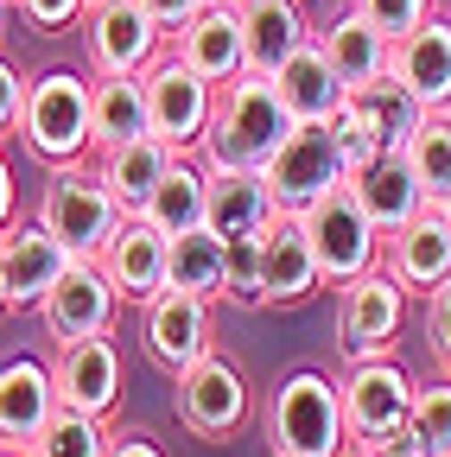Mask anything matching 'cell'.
Listing matches in <instances>:
<instances>
[{
  "instance_id": "obj_28",
  "label": "cell",
  "mask_w": 451,
  "mask_h": 457,
  "mask_svg": "<svg viewBox=\"0 0 451 457\" xmlns=\"http://www.w3.org/2000/svg\"><path fill=\"white\" fill-rule=\"evenodd\" d=\"M89 114H96V153H115V146L153 134L140 77H89Z\"/></svg>"
},
{
  "instance_id": "obj_14",
  "label": "cell",
  "mask_w": 451,
  "mask_h": 457,
  "mask_svg": "<svg viewBox=\"0 0 451 457\" xmlns=\"http://www.w3.org/2000/svg\"><path fill=\"white\" fill-rule=\"evenodd\" d=\"M146 356L165 369V375H185L197 356H210L216 343H210V299L197 293H179V286H165V293H153L146 305Z\"/></svg>"
},
{
  "instance_id": "obj_21",
  "label": "cell",
  "mask_w": 451,
  "mask_h": 457,
  "mask_svg": "<svg viewBox=\"0 0 451 457\" xmlns=\"http://www.w3.org/2000/svg\"><path fill=\"white\" fill-rule=\"evenodd\" d=\"M350 191H356V204L369 210V222L381 228V242L426 210V191H420L413 165H407V146H381L369 165H356V171H350Z\"/></svg>"
},
{
  "instance_id": "obj_42",
  "label": "cell",
  "mask_w": 451,
  "mask_h": 457,
  "mask_svg": "<svg viewBox=\"0 0 451 457\" xmlns=\"http://www.w3.org/2000/svg\"><path fill=\"white\" fill-rule=\"evenodd\" d=\"M140 7H146V13H153V20L165 26V38H172L179 26H191V20H197V13L210 7V0H140Z\"/></svg>"
},
{
  "instance_id": "obj_32",
  "label": "cell",
  "mask_w": 451,
  "mask_h": 457,
  "mask_svg": "<svg viewBox=\"0 0 451 457\" xmlns=\"http://www.w3.org/2000/svg\"><path fill=\"white\" fill-rule=\"evenodd\" d=\"M407 165L426 191V204H451V114H426L407 140Z\"/></svg>"
},
{
  "instance_id": "obj_5",
  "label": "cell",
  "mask_w": 451,
  "mask_h": 457,
  "mask_svg": "<svg viewBox=\"0 0 451 457\" xmlns=\"http://www.w3.org/2000/svg\"><path fill=\"white\" fill-rule=\"evenodd\" d=\"M140 83H146L153 134L172 146V153H197L204 134H210V121H216V96H222V89H216L210 77H197L172 45H165L153 64L140 71Z\"/></svg>"
},
{
  "instance_id": "obj_24",
  "label": "cell",
  "mask_w": 451,
  "mask_h": 457,
  "mask_svg": "<svg viewBox=\"0 0 451 457\" xmlns=\"http://www.w3.org/2000/svg\"><path fill=\"white\" fill-rule=\"evenodd\" d=\"M324 57H330V71L344 77V89L356 96L363 83H375L381 71H388V57H394V38L388 32H375V20L369 13H356V7H344L330 26H324Z\"/></svg>"
},
{
  "instance_id": "obj_37",
  "label": "cell",
  "mask_w": 451,
  "mask_h": 457,
  "mask_svg": "<svg viewBox=\"0 0 451 457\" xmlns=\"http://www.w3.org/2000/svg\"><path fill=\"white\" fill-rule=\"evenodd\" d=\"M356 13H369L375 20V32H388V38H407L413 26H426L432 20V0H350Z\"/></svg>"
},
{
  "instance_id": "obj_7",
  "label": "cell",
  "mask_w": 451,
  "mask_h": 457,
  "mask_svg": "<svg viewBox=\"0 0 451 457\" xmlns=\"http://www.w3.org/2000/svg\"><path fill=\"white\" fill-rule=\"evenodd\" d=\"M407 299L413 293L388 267H369L350 286H337V343H344V356L350 362L394 356V343L407 330Z\"/></svg>"
},
{
  "instance_id": "obj_20",
  "label": "cell",
  "mask_w": 451,
  "mask_h": 457,
  "mask_svg": "<svg viewBox=\"0 0 451 457\" xmlns=\"http://www.w3.org/2000/svg\"><path fill=\"white\" fill-rule=\"evenodd\" d=\"M96 261H102L108 279H115L121 305H146L153 293H165V261H172V242H165L146 216H121V228L108 236V248Z\"/></svg>"
},
{
  "instance_id": "obj_3",
  "label": "cell",
  "mask_w": 451,
  "mask_h": 457,
  "mask_svg": "<svg viewBox=\"0 0 451 457\" xmlns=\"http://www.w3.org/2000/svg\"><path fill=\"white\" fill-rule=\"evenodd\" d=\"M20 140L38 165H83L96 153V114H89V77L83 71H45L26 83Z\"/></svg>"
},
{
  "instance_id": "obj_35",
  "label": "cell",
  "mask_w": 451,
  "mask_h": 457,
  "mask_svg": "<svg viewBox=\"0 0 451 457\" xmlns=\"http://www.w3.org/2000/svg\"><path fill=\"white\" fill-rule=\"evenodd\" d=\"M413 426L432 438L438 457H451V375H445V381H426V387L413 394Z\"/></svg>"
},
{
  "instance_id": "obj_43",
  "label": "cell",
  "mask_w": 451,
  "mask_h": 457,
  "mask_svg": "<svg viewBox=\"0 0 451 457\" xmlns=\"http://www.w3.org/2000/svg\"><path fill=\"white\" fill-rule=\"evenodd\" d=\"M108 457H165L146 432H121V438H108Z\"/></svg>"
},
{
  "instance_id": "obj_2",
  "label": "cell",
  "mask_w": 451,
  "mask_h": 457,
  "mask_svg": "<svg viewBox=\"0 0 451 457\" xmlns=\"http://www.w3.org/2000/svg\"><path fill=\"white\" fill-rule=\"evenodd\" d=\"M267 451L273 457H350V420L344 387L324 369H293L267 400Z\"/></svg>"
},
{
  "instance_id": "obj_6",
  "label": "cell",
  "mask_w": 451,
  "mask_h": 457,
  "mask_svg": "<svg viewBox=\"0 0 451 457\" xmlns=\"http://www.w3.org/2000/svg\"><path fill=\"white\" fill-rule=\"evenodd\" d=\"M261 179H267L273 210L305 216L318 197H330L337 185L350 179V159H344V146H337L330 121H299V128L287 134V146L261 165Z\"/></svg>"
},
{
  "instance_id": "obj_40",
  "label": "cell",
  "mask_w": 451,
  "mask_h": 457,
  "mask_svg": "<svg viewBox=\"0 0 451 457\" xmlns=\"http://www.w3.org/2000/svg\"><path fill=\"white\" fill-rule=\"evenodd\" d=\"M356 457H438V451H432V438H426V432H420V426L407 420V426H394L388 438H375V445H363Z\"/></svg>"
},
{
  "instance_id": "obj_1",
  "label": "cell",
  "mask_w": 451,
  "mask_h": 457,
  "mask_svg": "<svg viewBox=\"0 0 451 457\" xmlns=\"http://www.w3.org/2000/svg\"><path fill=\"white\" fill-rule=\"evenodd\" d=\"M293 128H299V121H293V108L280 102L273 77L242 71L236 83H222V96H216V121H210L197 159H204L210 171H261L280 146H287Z\"/></svg>"
},
{
  "instance_id": "obj_48",
  "label": "cell",
  "mask_w": 451,
  "mask_h": 457,
  "mask_svg": "<svg viewBox=\"0 0 451 457\" xmlns=\"http://www.w3.org/2000/svg\"><path fill=\"white\" fill-rule=\"evenodd\" d=\"M445 222H451V204H445Z\"/></svg>"
},
{
  "instance_id": "obj_49",
  "label": "cell",
  "mask_w": 451,
  "mask_h": 457,
  "mask_svg": "<svg viewBox=\"0 0 451 457\" xmlns=\"http://www.w3.org/2000/svg\"><path fill=\"white\" fill-rule=\"evenodd\" d=\"M445 13H451V0H445Z\"/></svg>"
},
{
  "instance_id": "obj_39",
  "label": "cell",
  "mask_w": 451,
  "mask_h": 457,
  "mask_svg": "<svg viewBox=\"0 0 451 457\" xmlns=\"http://www.w3.org/2000/svg\"><path fill=\"white\" fill-rule=\"evenodd\" d=\"M426 350H432V362L451 375V279L426 299Z\"/></svg>"
},
{
  "instance_id": "obj_51",
  "label": "cell",
  "mask_w": 451,
  "mask_h": 457,
  "mask_svg": "<svg viewBox=\"0 0 451 457\" xmlns=\"http://www.w3.org/2000/svg\"><path fill=\"white\" fill-rule=\"evenodd\" d=\"M445 114H451V108H445Z\"/></svg>"
},
{
  "instance_id": "obj_34",
  "label": "cell",
  "mask_w": 451,
  "mask_h": 457,
  "mask_svg": "<svg viewBox=\"0 0 451 457\" xmlns=\"http://www.w3.org/2000/svg\"><path fill=\"white\" fill-rule=\"evenodd\" d=\"M222 305H242V312L267 305V293H261V236H236L222 248Z\"/></svg>"
},
{
  "instance_id": "obj_11",
  "label": "cell",
  "mask_w": 451,
  "mask_h": 457,
  "mask_svg": "<svg viewBox=\"0 0 451 457\" xmlns=\"http://www.w3.org/2000/svg\"><path fill=\"white\" fill-rule=\"evenodd\" d=\"M83 45H89L96 77H140L172 38L140 0H96L83 13Z\"/></svg>"
},
{
  "instance_id": "obj_33",
  "label": "cell",
  "mask_w": 451,
  "mask_h": 457,
  "mask_svg": "<svg viewBox=\"0 0 451 457\" xmlns=\"http://www.w3.org/2000/svg\"><path fill=\"white\" fill-rule=\"evenodd\" d=\"M26 457H108V426L96 413H77V407H58L51 426L38 432V445Z\"/></svg>"
},
{
  "instance_id": "obj_47",
  "label": "cell",
  "mask_w": 451,
  "mask_h": 457,
  "mask_svg": "<svg viewBox=\"0 0 451 457\" xmlns=\"http://www.w3.org/2000/svg\"><path fill=\"white\" fill-rule=\"evenodd\" d=\"M0 20H7V0H0Z\"/></svg>"
},
{
  "instance_id": "obj_17",
  "label": "cell",
  "mask_w": 451,
  "mask_h": 457,
  "mask_svg": "<svg viewBox=\"0 0 451 457\" xmlns=\"http://www.w3.org/2000/svg\"><path fill=\"white\" fill-rule=\"evenodd\" d=\"M58 407L64 400H58V381H51V362L38 356L0 362V451H32Z\"/></svg>"
},
{
  "instance_id": "obj_36",
  "label": "cell",
  "mask_w": 451,
  "mask_h": 457,
  "mask_svg": "<svg viewBox=\"0 0 451 457\" xmlns=\"http://www.w3.org/2000/svg\"><path fill=\"white\" fill-rule=\"evenodd\" d=\"M330 134H337V146H344V159H350V171H356V165H369V159L381 153V134L369 128V114H363L356 102H344V108H337V114H330Z\"/></svg>"
},
{
  "instance_id": "obj_9",
  "label": "cell",
  "mask_w": 451,
  "mask_h": 457,
  "mask_svg": "<svg viewBox=\"0 0 451 457\" xmlns=\"http://www.w3.org/2000/svg\"><path fill=\"white\" fill-rule=\"evenodd\" d=\"M305 228H312V248H318L324 286H350L356 273L381 267V228H375L369 210L356 204L350 179L337 185L330 197H318V204L305 210Z\"/></svg>"
},
{
  "instance_id": "obj_44",
  "label": "cell",
  "mask_w": 451,
  "mask_h": 457,
  "mask_svg": "<svg viewBox=\"0 0 451 457\" xmlns=\"http://www.w3.org/2000/svg\"><path fill=\"white\" fill-rule=\"evenodd\" d=\"M13 222V165H7V153H0V228Z\"/></svg>"
},
{
  "instance_id": "obj_10",
  "label": "cell",
  "mask_w": 451,
  "mask_h": 457,
  "mask_svg": "<svg viewBox=\"0 0 451 457\" xmlns=\"http://www.w3.org/2000/svg\"><path fill=\"white\" fill-rule=\"evenodd\" d=\"M337 387H344V420H350V445H375L388 438L394 426L413 420V394L420 381L394 362V356H369V362H350L344 375H337Z\"/></svg>"
},
{
  "instance_id": "obj_23",
  "label": "cell",
  "mask_w": 451,
  "mask_h": 457,
  "mask_svg": "<svg viewBox=\"0 0 451 457\" xmlns=\"http://www.w3.org/2000/svg\"><path fill=\"white\" fill-rule=\"evenodd\" d=\"M273 89H280V102L293 108V121H330V114L350 102L344 77L330 71V57H324V45H318V38H312V45H299L287 64L273 71Z\"/></svg>"
},
{
  "instance_id": "obj_30",
  "label": "cell",
  "mask_w": 451,
  "mask_h": 457,
  "mask_svg": "<svg viewBox=\"0 0 451 457\" xmlns=\"http://www.w3.org/2000/svg\"><path fill=\"white\" fill-rule=\"evenodd\" d=\"M222 242L210 222L185 228L172 236V261H165V286H179V293H197V299H222Z\"/></svg>"
},
{
  "instance_id": "obj_38",
  "label": "cell",
  "mask_w": 451,
  "mask_h": 457,
  "mask_svg": "<svg viewBox=\"0 0 451 457\" xmlns=\"http://www.w3.org/2000/svg\"><path fill=\"white\" fill-rule=\"evenodd\" d=\"M83 13H89V0H20V20L32 32H71V26H83Z\"/></svg>"
},
{
  "instance_id": "obj_13",
  "label": "cell",
  "mask_w": 451,
  "mask_h": 457,
  "mask_svg": "<svg viewBox=\"0 0 451 457\" xmlns=\"http://www.w3.org/2000/svg\"><path fill=\"white\" fill-rule=\"evenodd\" d=\"M121 312V293L115 279L102 273V261H71V273L45 293L38 318L51 330V343H77V337H102Z\"/></svg>"
},
{
  "instance_id": "obj_16",
  "label": "cell",
  "mask_w": 451,
  "mask_h": 457,
  "mask_svg": "<svg viewBox=\"0 0 451 457\" xmlns=\"http://www.w3.org/2000/svg\"><path fill=\"white\" fill-rule=\"evenodd\" d=\"M71 248L51 236V228L32 216V222H7L0 228V267H7V293H13V312H38L45 293L71 273Z\"/></svg>"
},
{
  "instance_id": "obj_41",
  "label": "cell",
  "mask_w": 451,
  "mask_h": 457,
  "mask_svg": "<svg viewBox=\"0 0 451 457\" xmlns=\"http://www.w3.org/2000/svg\"><path fill=\"white\" fill-rule=\"evenodd\" d=\"M26 83L32 77H20L7 57H0V134H13L20 128V108H26Z\"/></svg>"
},
{
  "instance_id": "obj_45",
  "label": "cell",
  "mask_w": 451,
  "mask_h": 457,
  "mask_svg": "<svg viewBox=\"0 0 451 457\" xmlns=\"http://www.w3.org/2000/svg\"><path fill=\"white\" fill-rule=\"evenodd\" d=\"M13 312V293H7V267H0V318Z\"/></svg>"
},
{
  "instance_id": "obj_19",
  "label": "cell",
  "mask_w": 451,
  "mask_h": 457,
  "mask_svg": "<svg viewBox=\"0 0 451 457\" xmlns=\"http://www.w3.org/2000/svg\"><path fill=\"white\" fill-rule=\"evenodd\" d=\"M172 51L185 57L197 77H210L216 89H222V83H236V77L248 71L242 7H236V0H210V7H204L191 26H179V32H172Z\"/></svg>"
},
{
  "instance_id": "obj_22",
  "label": "cell",
  "mask_w": 451,
  "mask_h": 457,
  "mask_svg": "<svg viewBox=\"0 0 451 457\" xmlns=\"http://www.w3.org/2000/svg\"><path fill=\"white\" fill-rule=\"evenodd\" d=\"M388 71L420 96L426 114H445V108H451V13H432V20L413 26L407 38H394Z\"/></svg>"
},
{
  "instance_id": "obj_46",
  "label": "cell",
  "mask_w": 451,
  "mask_h": 457,
  "mask_svg": "<svg viewBox=\"0 0 451 457\" xmlns=\"http://www.w3.org/2000/svg\"><path fill=\"white\" fill-rule=\"evenodd\" d=\"M0 457H26V451H0Z\"/></svg>"
},
{
  "instance_id": "obj_26",
  "label": "cell",
  "mask_w": 451,
  "mask_h": 457,
  "mask_svg": "<svg viewBox=\"0 0 451 457\" xmlns=\"http://www.w3.org/2000/svg\"><path fill=\"white\" fill-rule=\"evenodd\" d=\"M242 32H248V71L273 77L299 45H312V26L299 13V0H236Z\"/></svg>"
},
{
  "instance_id": "obj_8",
  "label": "cell",
  "mask_w": 451,
  "mask_h": 457,
  "mask_svg": "<svg viewBox=\"0 0 451 457\" xmlns=\"http://www.w3.org/2000/svg\"><path fill=\"white\" fill-rule=\"evenodd\" d=\"M172 387H179V420H185V432H197L204 445H230V438L248 426V413H255L248 375L222 356V350L197 356L185 375H172Z\"/></svg>"
},
{
  "instance_id": "obj_18",
  "label": "cell",
  "mask_w": 451,
  "mask_h": 457,
  "mask_svg": "<svg viewBox=\"0 0 451 457\" xmlns=\"http://www.w3.org/2000/svg\"><path fill=\"white\" fill-rule=\"evenodd\" d=\"M381 267L407 286L413 299H432L438 286L451 279V222H445V204H426L407 228H394L381 242Z\"/></svg>"
},
{
  "instance_id": "obj_4",
  "label": "cell",
  "mask_w": 451,
  "mask_h": 457,
  "mask_svg": "<svg viewBox=\"0 0 451 457\" xmlns=\"http://www.w3.org/2000/svg\"><path fill=\"white\" fill-rule=\"evenodd\" d=\"M121 204L108 197V185L96 179V171L83 165H51V179H45V197H38V222L58 236L77 261H96L108 248V236L121 228Z\"/></svg>"
},
{
  "instance_id": "obj_12",
  "label": "cell",
  "mask_w": 451,
  "mask_h": 457,
  "mask_svg": "<svg viewBox=\"0 0 451 457\" xmlns=\"http://www.w3.org/2000/svg\"><path fill=\"white\" fill-rule=\"evenodd\" d=\"M51 381H58V400L77 413H96L108 420L121 407V387H128V362L115 350V337H77V343H58L51 356Z\"/></svg>"
},
{
  "instance_id": "obj_31",
  "label": "cell",
  "mask_w": 451,
  "mask_h": 457,
  "mask_svg": "<svg viewBox=\"0 0 451 457\" xmlns=\"http://www.w3.org/2000/svg\"><path fill=\"white\" fill-rule=\"evenodd\" d=\"M363 114H369V128L381 134V146H407L413 134H420V121H426V108H420V96L394 77V71H381L375 83H363L356 96H350Z\"/></svg>"
},
{
  "instance_id": "obj_29",
  "label": "cell",
  "mask_w": 451,
  "mask_h": 457,
  "mask_svg": "<svg viewBox=\"0 0 451 457\" xmlns=\"http://www.w3.org/2000/svg\"><path fill=\"white\" fill-rule=\"evenodd\" d=\"M222 242L236 236H261L273 222V197L261 171H210V216H204Z\"/></svg>"
},
{
  "instance_id": "obj_25",
  "label": "cell",
  "mask_w": 451,
  "mask_h": 457,
  "mask_svg": "<svg viewBox=\"0 0 451 457\" xmlns=\"http://www.w3.org/2000/svg\"><path fill=\"white\" fill-rule=\"evenodd\" d=\"M172 146H165L159 134H140V140H128V146H115V153H102V165H96V179L108 185V197H115L128 216H140L146 210V197L159 191V179L172 171Z\"/></svg>"
},
{
  "instance_id": "obj_15",
  "label": "cell",
  "mask_w": 451,
  "mask_h": 457,
  "mask_svg": "<svg viewBox=\"0 0 451 457\" xmlns=\"http://www.w3.org/2000/svg\"><path fill=\"white\" fill-rule=\"evenodd\" d=\"M318 286H324V267H318L305 216L273 210V222L261 228V293H267V305H299Z\"/></svg>"
},
{
  "instance_id": "obj_50",
  "label": "cell",
  "mask_w": 451,
  "mask_h": 457,
  "mask_svg": "<svg viewBox=\"0 0 451 457\" xmlns=\"http://www.w3.org/2000/svg\"><path fill=\"white\" fill-rule=\"evenodd\" d=\"M89 7H96V0H89Z\"/></svg>"
},
{
  "instance_id": "obj_27",
  "label": "cell",
  "mask_w": 451,
  "mask_h": 457,
  "mask_svg": "<svg viewBox=\"0 0 451 457\" xmlns=\"http://www.w3.org/2000/svg\"><path fill=\"white\" fill-rule=\"evenodd\" d=\"M165 242L172 236H185V228H197L204 216H210V165L204 159H191V153H179L172 159V171L159 179V191L146 197V210H140Z\"/></svg>"
}]
</instances>
